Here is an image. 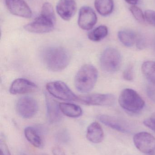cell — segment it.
<instances>
[{
    "label": "cell",
    "instance_id": "6da1fadb",
    "mask_svg": "<svg viewBox=\"0 0 155 155\" xmlns=\"http://www.w3.org/2000/svg\"><path fill=\"white\" fill-rule=\"evenodd\" d=\"M42 60L47 69L54 72L65 69L70 63L71 56L65 48L51 46L45 48L42 54Z\"/></svg>",
    "mask_w": 155,
    "mask_h": 155
},
{
    "label": "cell",
    "instance_id": "7a4b0ae2",
    "mask_svg": "<svg viewBox=\"0 0 155 155\" xmlns=\"http://www.w3.org/2000/svg\"><path fill=\"white\" fill-rule=\"evenodd\" d=\"M97 78V69L91 64H85L81 67L76 74L75 78V85L79 92L87 93L93 89Z\"/></svg>",
    "mask_w": 155,
    "mask_h": 155
},
{
    "label": "cell",
    "instance_id": "3957f363",
    "mask_svg": "<svg viewBox=\"0 0 155 155\" xmlns=\"http://www.w3.org/2000/svg\"><path fill=\"white\" fill-rule=\"evenodd\" d=\"M119 103L123 109L131 113H137L144 107L145 101L140 95L131 88H126L121 93Z\"/></svg>",
    "mask_w": 155,
    "mask_h": 155
},
{
    "label": "cell",
    "instance_id": "277c9868",
    "mask_svg": "<svg viewBox=\"0 0 155 155\" xmlns=\"http://www.w3.org/2000/svg\"><path fill=\"white\" fill-rule=\"evenodd\" d=\"M122 61V56L118 50L113 48H108L101 55L100 64L104 71L114 73L119 70Z\"/></svg>",
    "mask_w": 155,
    "mask_h": 155
},
{
    "label": "cell",
    "instance_id": "5b68a950",
    "mask_svg": "<svg viewBox=\"0 0 155 155\" xmlns=\"http://www.w3.org/2000/svg\"><path fill=\"white\" fill-rule=\"evenodd\" d=\"M46 87L49 94L56 98L64 101H77L78 96L62 81L49 82Z\"/></svg>",
    "mask_w": 155,
    "mask_h": 155
},
{
    "label": "cell",
    "instance_id": "8992f818",
    "mask_svg": "<svg viewBox=\"0 0 155 155\" xmlns=\"http://www.w3.org/2000/svg\"><path fill=\"white\" fill-rule=\"evenodd\" d=\"M55 22L56 19L41 14L33 21L25 25L24 29L34 33H45L53 30Z\"/></svg>",
    "mask_w": 155,
    "mask_h": 155
},
{
    "label": "cell",
    "instance_id": "52a82bcc",
    "mask_svg": "<svg viewBox=\"0 0 155 155\" xmlns=\"http://www.w3.org/2000/svg\"><path fill=\"white\" fill-rule=\"evenodd\" d=\"M77 101L86 105L111 106L114 104L115 97L112 94H94L78 97Z\"/></svg>",
    "mask_w": 155,
    "mask_h": 155
},
{
    "label": "cell",
    "instance_id": "ba28073f",
    "mask_svg": "<svg viewBox=\"0 0 155 155\" xmlns=\"http://www.w3.org/2000/svg\"><path fill=\"white\" fill-rule=\"evenodd\" d=\"M38 109V104L36 100L30 97H21L16 104V111L23 118L33 117L37 113Z\"/></svg>",
    "mask_w": 155,
    "mask_h": 155
},
{
    "label": "cell",
    "instance_id": "9c48e42d",
    "mask_svg": "<svg viewBox=\"0 0 155 155\" xmlns=\"http://www.w3.org/2000/svg\"><path fill=\"white\" fill-rule=\"evenodd\" d=\"M136 147L144 153H152L155 151V137L147 132L137 133L133 137Z\"/></svg>",
    "mask_w": 155,
    "mask_h": 155
},
{
    "label": "cell",
    "instance_id": "30bf717a",
    "mask_svg": "<svg viewBox=\"0 0 155 155\" xmlns=\"http://www.w3.org/2000/svg\"><path fill=\"white\" fill-rule=\"evenodd\" d=\"M97 21V16L92 8L85 6L81 8L79 11L78 24L81 29L86 31L91 30Z\"/></svg>",
    "mask_w": 155,
    "mask_h": 155
},
{
    "label": "cell",
    "instance_id": "8fae6325",
    "mask_svg": "<svg viewBox=\"0 0 155 155\" xmlns=\"http://www.w3.org/2000/svg\"><path fill=\"white\" fill-rule=\"evenodd\" d=\"M9 12L14 15L25 18H31L32 12L24 0H5Z\"/></svg>",
    "mask_w": 155,
    "mask_h": 155
},
{
    "label": "cell",
    "instance_id": "7c38bea8",
    "mask_svg": "<svg viewBox=\"0 0 155 155\" xmlns=\"http://www.w3.org/2000/svg\"><path fill=\"white\" fill-rule=\"evenodd\" d=\"M98 118L104 124L119 132L128 133L130 130L129 124L121 118L107 115H101Z\"/></svg>",
    "mask_w": 155,
    "mask_h": 155
},
{
    "label": "cell",
    "instance_id": "4fadbf2b",
    "mask_svg": "<svg viewBox=\"0 0 155 155\" xmlns=\"http://www.w3.org/2000/svg\"><path fill=\"white\" fill-rule=\"evenodd\" d=\"M76 4L75 0H59L56 10L60 17L65 21H70L76 11Z\"/></svg>",
    "mask_w": 155,
    "mask_h": 155
},
{
    "label": "cell",
    "instance_id": "5bb4252c",
    "mask_svg": "<svg viewBox=\"0 0 155 155\" xmlns=\"http://www.w3.org/2000/svg\"><path fill=\"white\" fill-rule=\"evenodd\" d=\"M36 85L32 81L24 78H19L12 83L10 87V92L12 94H20L35 91Z\"/></svg>",
    "mask_w": 155,
    "mask_h": 155
},
{
    "label": "cell",
    "instance_id": "9a60e30c",
    "mask_svg": "<svg viewBox=\"0 0 155 155\" xmlns=\"http://www.w3.org/2000/svg\"><path fill=\"white\" fill-rule=\"evenodd\" d=\"M45 97L48 120L52 124L59 123L62 119V112L59 104L49 95L46 94Z\"/></svg>",
    "mask_w": 155,
    "mask_h": 155
},
{
    "label": "cell",
    "instance_id": "2e32d148",
    "mask_svg": "<svg viewBox=\"0 0 155 155\" xmlns=\"http://www.w3.org/2000/svg\"><path fill=\"white\" fill-rule=\"evenodd\" d=\"M88 141L94 143H99L103 141L104 133L101 126L97 122H93L88 126L86 133Z\"/></svg>",
    "mask_w": 155,
    "mask_h": 155
},
{
    "label": "cell",
    "instance_id": "e0dca14e",
    "mask_svg": "<svg viewBox=\"0 0 155 155\" xmlns=\"http://www.w3.org/2000/svg\"><path fill=\"white\" fill-rule=\"evenodd\" d=\"M25 136L35 147L41 148L43 146V142L42 137L36 129L32 127H26L24 131Z\"/></svg>",
    "mask_w": 155,
    "mask_h": 155
},
{
    "label": "cell",
    "instance_id": "ac0fdd59",
    "mask_svg": "<svg viewBox=\"0 0 155 155\" xmlns=\"http://www.w3.org/2000/svg\"><path fill=\"white\" fill-rule=\"evenodd\" d=\"M61 112L65 115L70 117L76 118L83 114V110L80 106L70 103H61L59 104Z\"/></svg>",
    "mask_w": 155,
    "mask_h": 155
},
{
    "label": "cell",
    "instance_id": "d6986e66",
    "mask_svg": "<svg viewBox=\"0 0 155 155\" xmlns=\"http://www.w3.org/2000/svg\"><path fill=\"white\" fill-rule=\"evenodd\" d=\"M94 5L96 11L103 16L110 15L113 11V0H95Z\"/></svg>",
    "mask_w": 155,
    "mask_h": 155
},
{
    "label": "cell",
    "instance_id": "ffe728a7",
    "mask_svg": "<svg viewBox=\"0 0 155 155\" xmlns=\"http://www.w3.org/2000/svg\"><path fill=\"white\" fill-rule=\"evenodd\" d=\"M118 37L121 42L126 47H132L136 41V35L129 30L120 31L118 33Z\"/></svg>",
    "mask_w": 155,
    "mask_h": 155
},
{
    "label": "cell",
    "instance_id": "44dd1931",
    "mask_svg": "<svg viewBox=\"0 0 155 155\" xmlns=\"http://www.w3.org/2000/svg\"><path fill=\"white\" fill-rule=\"evenodd\" d=\"M142 71L148 83H155V62H145L142 66Z\"/></svg>",
    "mask_w": 155,
    "mask_h": 155
},
{
    "label": "cell",
    "instance_id": "7402d4cb",
    "mask_svg": "<svg viewBox=\"0 0 155 155\" xmlns=\"http://www.w3.org/2000/svg\"><path fill=\"white\" fill-rule=\"evenodd\" d=\"M108 33L107 27L105 25H100L88 33V38L93 41H100L105 38Z\"/></svg>",
    "mask_w": 155,
    "mask_h": 155
},
{
    "label": "cell",
    "instance_id": "603a6c76",
    "mask_svg": "<svg viewBox=\"0 0 155 155\" xmlns=\"http://www.w3.org/2000/svg\"><path fill=\"white\" fill-rule=\"evenodd\" d=\"M130 12L134 16L136 20L140 22H144L145 21V15L142 10L139 7L135 5H132L130 6Z\"/></svg>",
    "mask_w": 155,
    "mask_h": 155
},
{
    "label": "cell",
    "instance_id": "cb8c5ba5",
    "mask_svg": "<svg viewBox=\"0 0 155 155\" xmlns=\"http://www.w3.org/2000/svg\"><path fill=\"white\" fill-rule=\"evenodd\" d=\"M41 14L48 17L56 19L53 8L50 3L45 2L43 4L42 6Z\"/></svg>",
    "mask_w": 155,
    "mask_h": 155
},
{
    "label": "cell",
    "instance_id": "d4e9b609",
    "mask_svg": "<svg viewBox=\"0 0 155 155\" xmlns=\"http://www.w3.org/2000/svg\"><path fill=\"white\" fill-rule=\"evenodd\" d=\"M145 20L152 25L155 26V12L153 10H147L145 12Z\"/></svg>",
    "mask_w": 155,
    "mask_h": 155
},
{
    "label": "cell",
    "instance_id": "484cf974",
    "mask_svg": "<svg viewBox=\"0 0 155 155\" xmlns=\"http://www.w3.org/2000/svg\"><path fill=\"white\" fill-rule=\"evenodd\" d=\"M134 77L133 67L132 65H129L123 73V77L127 81H132Z\"/></svg>",
    "mask_w": 155,
    "mask_h": 155
},
{
    "label": "cell",
    "instance_id": "4316f807",
    "mask_svg": "<svg viewBox=\"0 0 155 155\" xmlns=\"http://www.w3.org/2000/svg\"><path fill=\"white\" fill-rule=\"evenodd\" d=\"M147 93L149 98L155 103V83H148Z\"/></svg>",
    "mask_w": 155,
    "mask_h": 155
},
{
    "label": "cell",
    "instance_id": "83f0119b",
    "mask_svg": "<svg viewBox=\"0 0 155 155\" xmlns=\"http://www.w3.org/2000/svg\"><path fill=\"white\" fill-rule=\"evenodd\" d=\"M143 123L146 126L155 132V113L151 115L150 118L145 119Z\"/></svg>",
    "mask_w": 155,
    "mask_h": 155
},
{
    "label": "cell",
    "instance_id": "f1b7e54d",
    "mask_svg": "<svg viewBox=\"0 0 155 155\" xmlns=\"http://www.w3.org/2000/svg\"><path fill=\"white\" fill-rule=\"evenodd\" d=\"M0 155H11L6 144L2 140L0 142Z\"/></svg>",
    "mask_w": 155,
    "mask_h": 155
},
{
    "label": "cell",
    "instance_id": "f546056e",
    "mask_svg": "<svg viewBox=\"0 0 155 155\" xmlns=\"http://www.w3.org/2000/svg\"><path fill=\"white\" fill-rule=\"evenodd\" d=\"M52 153L53 155H66L64 150L58 146L54 147L52 150Z\"/></svg>",
    "mask_w": 155,
    "mask_h": 155
},
{
    "label": "cell",
    "instance_id": "4dcf8cb0",
    "mask_svg": "<svg viewBox=\"0 0 155 155\" xmlns=\"http://www.w3.org/2000/svg\"><path fill=\"white\" fill-rule=\"evenodd\" d=\"M125 1L132 5H135L139 2V0H125Z\"/></svg>",
    "mask_w": 155,
    "mask_h": 155
},
{
    "label": "cell",
    "instance_id": "1f68e13d",
    "mask_svg": "<svg viewBox=\"0 0 155 155\" xmlns=\"http://www.w3.org/2000/svg\"><path fill=\"white\" fill-rule=\"evenodd\" d=\"M149 155H155V152H154L153 153H152L149 154Z\"/></svg>",
    "mask_w": 155,
    "mask_h": 155
},
{
    "label": "cell",
    "instance_id": "d6a6232c",
    "mask_svg": "<svg viewBox=\"0 0 155 155\" xmlns=\"http://www.w3.org/2000/svg\"><path fill=\"white\" fill-rule=\"evenodd\" d=\"M37 155H47V154H45V153H41V154H38Z\"/></svg>",
    "mask_w": 155,
    "mask_h": 155
},
{
    "label": "cell",
    "instance_id": "836d02e7",
    "mask_svg": "<svg viewBox=\"0 0 155 155\" xmlns=\"http://www.w3.org/2000/svg\"><path fill=\"white\" fill-rule=\"evenodd\" d=\"M21 155H26L25 154H22Z\"/></svg>",
    "mask_w": 155,
    "mask_h": 155
}]
</instances>
